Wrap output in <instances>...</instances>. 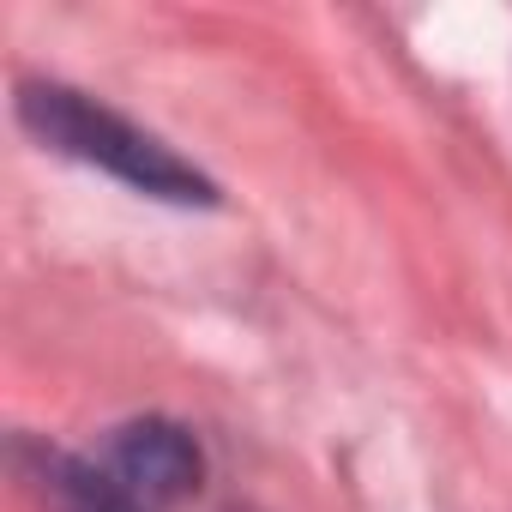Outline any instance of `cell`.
Masks as SVG:
<instances>
[{"mask_svg": "<svg viewBox=\"0 0 512 512\" xmlns=\"http://www.w3.org/2000/svg\"><path fill=\"white\" fill-rule=\"evenodd\" d=\"M91 464L145 512H169V506L193 500L199 482H205V446L175 416H127V422H115L97 440Z\"/></svg>", "mask_w": 512, "mask_h": 512, "instance_id": "cell-2", "label": "cell"}, {"mask_svg": "<svg viewBox=\"0 0 512 512\" xmlns=\"http://www.w3.org/2000/svg\"><path fill=\"white\" fill-rule=\"evenodd\" d=\"M13 115L43 151L85 163V169L133 187L139 199L181 205V211H217L223 205V187L193 157H181L169 139H157L151 127L127 121L121 109H109L103 97H91L67 79H19Z\"/></svg>", "mask_w": 512, "mask_h": 512, "instance_id": "cell-1", "label": "cell"}, {"mask_svg": "<svg viewBox=\"0 0 512 512\" xmlns=\"http://www.w3.org/2000/svg\"><path fill=\"white\" fill-rule=\"evenodd\" d=\"M13 470L25 476V488H31L49 512H145V506H133L91 458L61 452V446L31 440V434H13Z\"/></svg>", "mask_w": 512, "mask_h": 512, "instance_id": "cell-3", "label": "cell"}]
</instances>
